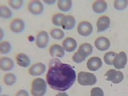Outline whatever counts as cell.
<instances>
[{
    "label": "cell",
    "mask_w": 128,
    "mask_h": 96,
    "mask_svg": "<svg viewBox=\"0 0 128 96\" xmlns=\"http://www.w3.org/2000/svg\"><path fill=\"white\" fill-rule=\"evenodd\" d=\"M90 96H104V93L101 88H94L90 91Z\"/></svg>",
    "instance_id": "4dcf8cb0"
},
{
    "label": "cell",
    "mask_w": 128,
    "mask_h": 96,
    "mask_svg": "<svg viewBox=\"0 0 128 96\" xmlns=\"http://www.w3.org/2000/svg\"><path fill=\"white\" fill-rule=\"evenodd\" d=\"M78 81L80 85L84 86H92L96 83L97 79L96 76L92 73L80 72L78 74Z\"/></svg>",
    "instance_id": "3957f363"
},
{
    "label": "cell",
    "mask_w": 128,
    "mask_h": 96,
    "mask_svg": "<svg viewBox=\"0 0 128 96\" xmlns=\"http://www.w3.org/2000/svg\"><path fill=\"white\" fill-rule=\"evenodd\" d=\"M12 15V12L8 7L2 5L0 7V16L4 18H9Z\"/></svg>",
    "instance_id": "603a6c76"
},
{
    "label": "cell",
    "mask_w": 128,
    "mask_h": 96,
    "mask_svg": "<svg viewBox=\"0 0 128 96\" xmlns=\"http://www.w3.org/2000/svg\"><path fill=\"white\" fill-rule=\"evenodd\" d=\"M11 45L8 41H4L0 43V51L3 54H6L8 53L11 50Z\"/></svg>",
    "instance_id": "4316f807"
},
{
    "label": "cell",
    "mask_w": 128,
    "mask_h": 96,
    "mask_svg": "<svg viewBox=\"0 0 128 96\" xmlns=\"http://www.w3.org/2000/svg\"><path fill=\"white\" fill-rule=\"evenodd\" d=\"M44 1L48 4H52L56 2V0H44Z\"/></svg>",
    "instance_id": "836d02e7"
},
{
    "label": "cell",
    "mask_w": 128,
    "mask_h": 96,
    "mask_svg": "<svg viewBox=\"0 0 128 96\" xmlns=\"http://www.w3.org/2000/svg\"><path fill=\"white\" fill-rule=\"evenodd\" d=\"M49 35L45 31L39 32L37 35L36 44L37 46L40 49L45 48L48 43Z\"/></svg>",
    "instance_id": "52a82bcc"
},
{
    "label": "cell",
    "mask_w": 128,
    "mask_h": 96,
    "mask_svg": "<svg viewBox=\"0 0 128 96\" xmlns=\"http://www.w3.org/2000/svg\"><path fill=\"white\" fill-rule=\"evenodd\" d=\"M4 81L7 86H12L16 82V77L13 74L8 73L4 76Z\"/></svg>",
    "instance_id": "7402d4cb"
},
{
    "label": "cell",
    "mask_w": 128,
    "mask_h": 96,
    "mask_svg": "<svg viewBox=\"0 0 128 96\" xmlns=\"http://www.w3.org/2000/svg\"><path fill=\"white\" fill-rule=\"evenodd\" d=\"M2 35V37H0V39H2V36H3V32H2V30L0 29V36Z\"/></svg>",
    "instance_id": "e575fe53"
},
{
    "label": "cell",
    "mask_w": 128,
    "mask_h": 96,
    "mask_svg": "<svg viewBox=\"0 0 128 96\" xmlns=\"http://www.w3.org/2000/svg\"><path fill=\"white\" fill-rule=\"evenodd\" d=\"M64 15V14L61 13H58L54 14L52 17V22L53 24L55 26H61V21Z\"/></svg>",
    "instance_id": "83f0119b"
},
{
    "label": "cell",
    "mask_w": 128,
    "mask_h": 96,
    "mask_svg": "<svg viewBox=\"0 0 128 96\" xmlns=\"http://www.w3.org/2000/svg\"><path fill=\"white\" fill-rule=\"evenodd\" d=\"M72 1L70 0H59L58 1V8L62 11L68 12L72 7Z\"/></svg>",
    "instance_id": "44dd1931"
},
{
    "label": "cell",
    "mask_w": 128,
    "mask_h": 96,
    "mask_svg": "<svg viewBox=\"0 0 128 96\" xmlns=\"http://www.w3.org/2000/svg\"><path fill=\"white\" fill-rule=\"evenodd\" d=\"M46 66L45 64L38 63L33 64L29 69V73L32 76H38L42 75L45 72Z\"/></svg>",
    "instance_id": "7c38bea8"
},
{
    "label": "cell",
    "mask_w": 128,
    "mask_h": 96,
    "mask_svg": "<svg viewBox=\"0 0 128 96\" xmlns=\"http://www.w3.org/2000/svg\"><path fill=\"white\" fill-rule=\"evenodd\" d=\"M92 46L89 43H85L80 45L78 52H79L84 57L86 58L92 52Z\"/></svg>",
    "instance_id": "ffe728a7"
},
{
    "label": "cell",
    "mask_w": 128,
    "mask_h": 96,
    "mask_svg": "<svg viewBox=\"0 0 128 96\" xmlns=\"http://www.w3.org/2000/svg\"><path fill=\"white\" fill-rule=\"evenodd\" d=\"M14 63L13 61L7 57H2L0 59V68L3 71L12 70L14 67Z\"/></svg>",
    "instance_id": "ac0fdd59"
},
{
    "label": "cell",
    "mask_w": 128,
    "mask_h": 96,
    "mask_svg": "<svg viewBox=\"0 0 128 96\" xmlns=\"http://www.w3.org/2000/svg\"><path fill=\"white\" fill-rule=\"evenodd\" d=\"M23 1L22 0H9L8 3L10 6L14 9H18L23 5Z\"/></svg>",
    "instance_id": "f1b7e54d"
},
{
    "label": "cell",
    "mask_w": 128,
    "mask_h": 96,
    "mask_svg": "<svg viewBox=\"0 0 128 96\" xmlns=\"http://www.w3.org/2000/svg\"><path fill=\"white\" fill-rule=\"evenodd\" d=\"M127 0H116L114 3V6L116 9L118 10H123L128 5Z\"/></svg>",
    "instance_id": "484cf974"
},
{
    "label": "cell",
    "mask_w": 128,
    "mask_h": 96,
    "mask_svg": "<svg viewBox=\"0 0 128 96\" xmlns=\"http://www.w3.org/2000/svg\"><path fill=\"white\" fill-rule=\"evenodd\" d=\"M24 21L20 18H14L10 23V27L12 32L19 33L24 29Z\"/></svg>",
    "instance_id": "5bb4252c"
},
{
    "label": "cell",
    "mask_w": 128,
    "mask_h": 96,
    "mask_svg": "<svg viewBox=\"0 0 128 96\" xmlns=\"http://www.w3.org/2000/svg\"><path fill=\"white\" fill-rule=\"evenodd\" d=\"M106 77V80L114 84L122 82L124 79V75L122 72L115 69H110L104 75Z\"/></svg>",
    "instance_id": "277c9868"
},
{
    "label": "cell",
    "mask_w": 128,
    "mask_h": 96,
    "mask_svg": "<svg viewBox=\"0 0 128 96\" xmlns=\"http://www.w3.org/2000/svg\"><path fill=\"white\" fill-rule=\"evenodd\" d=\"M46 79L52 89L64 92L73 85L76 74L70 65L63 64L58 58H54L49 62Z\"/></svg>",
    "instance_id": "6da1fadb"
},
{
    "label": "cell",
    "mask_w": 128,
    "mask_h": 96,
    "mask_svg": "<svg viewBox=\"0 0 128 96\" xmlns=\"http://www.w3.org/2000/svg\"><path fill=\"white\" fill-rule=\"evenodd\" d=\"M72 59L73 61L76 63L80 64L82 63L84 61H85L86 58L84 57L79 52L77 51L73 55L72 57Z\"/></svg>",
    "instance_id": "f546056e"
},
{
    "label": "cell",
    "mask_w": 128,
    "mask_h": 96,
    "mask_svg": "<svg viewBox=\"0 0 128 96\" xmlns=\"http://www.w3.org/2000/svg\"><path fill=\"white\" fill-rule=\"evenodd\" d=\"M16 60L20 66L26 68L28 67L30 63L29 57L24 53H19L16 57Z\"/></svg>",
    "instance_id": "e0dca14e"
},
{
    "label": "cell",
    "mask_w": 128,
    "mask_h": 96,
    "mask_svg": "<svg viewBox=\"0 0 128 96\" xmlns=\"http://www.w3.org/2000/svg\"><path fill=\"white\" fill-rule=\"evenodd\" d=\"M75 18L71 15H64L61 21V25L64 30H70L73 28L75 25Z\"/></svg>",
    "instance_id": "9c48e42d"
},
{
    "label": "cell",
    "mask_w": 128,
    "mask_h": 96,
    "mask_svg": "<svg viewBox=\"0 0 128 96\" xmlns=\"http://www.w3.org/2000/svg\"><path fill=\"white\" fill-rule=\"evenodd\" d=\"M77 30L82 36L87 37L90 35L93 30V27L90 22L86 21L80 22L78 26Z\"/></svg>",
    "instance_id": "8992f818"
},
{
    "label": "cell",
    "mask_w": 128,
    "mask_h": 96,
    "mask_svg": "<svg viewBox=\"0 0 128 96\" xmlns=\"http://www.w3.org/2000/svg\"><path fill=\"white\" fill-rule=\"evenodd\" d=\"M94 45L96 48L101 51H104L108 50L110 46L109 39L106 37H100L96 39Z\"/></svg>",
    "instance_id": "30bf717a"
},
{
    "label": "cell",
    "mask_w": 128,
    "mask_h": 96,
    "mask_svg": "<svg viewBox=\"0 0 128 96\" xmlns=\"http://www.w3.org/2000/svg\"><path fill=\"white\" fill-rule=\"evenodd\" d=\"M49 52L52 57L62 58L64 55V49L57 44L52 45L49 49Z\"/></svg>",
    "instance_id": "2e32d148"
},
{
    "label": "cell",
    "mask_w": 128,
    "mask_h": 96,
    "mask_svg": "<svg viewBox=\"0 0 128 96\" xmlns=\"http://www.w3.org/2000/svg\"><path fill=\"white\" fill-rule=\"evenodd\" d=\"M110 24V20L109 17L106 15L100 17L96 23L97 32H102L109 28Z\"/></svg>",
    "instance_id": "8fae6325"
},
{
    "label": "cell",
    "mask_w": 128,
    "mask_h": 96,
    "mask_svg": "<svg viewBox=\"0 0 128 96\" xmlns=\"http://www.w3.org/2000/svg\"><path fill=\"white\" fill-rule=\"evenodd\" d=\"M62 46L66 51L70 52L74 51L77 48V43L74 38L68 37L63 41Z\"/></svg>",
    "instance_id": "9a60e30c"
},
{
    "label": "cell",
    "mask_w": 128,
    "mask_h": 96,
    "mask_svg": "<svg viewBox=\"0 0 128 96\" xmlns=\"http://www.w3.org/2000/svg\"><path fill=\"white\" fill-rule=\"evenodd\" d=\"M28 10L33 14L38 15L42 12L44 6L40 1L33 0L29 2L28 4Z\"/></svg>",
    "instance_id": "ba28073f"
},
{
    "label": "cell",
    "mask_w": 128,
    "mask_h": 96,
    "mask_svg": "<svg viewBox=\"0 0 128 96\" xmlns=\"http://www.w3.org/2000/svg\"><path fill=\"white\" fill-rule=\"evenodd\" d=\"M0 96H8V95H1Z\"/></svg>",
    "instance_id": "d590c367"
},
{
    "label": "cell",
    "mask_w": 128,
    "mask_h": 96,
    "mask_svg": "<svg viewBox=\"0 0 128 96\" xmlns=\"http://www.w3.org/2000/svg\"><path fill=\"white\" fill-rule=\"evenodd\" d=\"M116 55V53L113 51H110L106 52L104 56V60L106 64L110 65H113V60Z\"/></svg>",
    "instance_id": "d4e9b609"
},
{
    "label": "cell",
    "mask_w": 128,
    "mask_h": 96,
    "mask_svg": "<svg viewBox=\"0 0 128 96\" xmlns=\"http://www.w3.org/2000/svg\"><path fill=\"white\" fill-rule=\"evenodd\" d=\"M16 96H29V95L26 90H20L16 93Z\"/></svg>",
    "instance_id": "1f68e13d"
},
{
    "label": "cell",
    "mask_w": 128,
    "mask_h": 96,
    "mask_svg": "<svg viewBox=\"0 0 128 96\" xmlns=\"http://www.w3.org/2000/svg\"><path fill=\"white\" fill-rule=\"evenodd\" d=\"M92 9L95 13H100L104 12L108 7V4L106 1L96 0L92 4Z\"/></svg>",
    "instance_id": "d6986e66"
},
{
    "label": "cell",
    "mask_w": 128,
    "mask_h": 96,
    "mask_svg": "<svg viewBox=\"0 0 128 96\" xmlns=\"http://www.w3.org/2000/svg\"><path fill=\"white\" fill-rule=\"evenodd\" d=\"M56 96H69L66 93H59Z\"/></svg>",
    "instance_id": "d6a6232c"
},
{
    "label": "cell",
    "mask_w": 128,
    "mask_h": 96,
    "mask_svg": "<svg viewBox=\"0 0 128 96\" xmlns=\"http://www.w3.org/2000/svg\"><path fill=\"white\" fill-rule=\"evenodd\" d=\"M47 90V84L40 78L35 79L32 83L31 93L33 96H44Z\"/></svg>",
    "instance_id": "7a4b0ae2"
},
{
    "label": "cell",
    "mask_w": 128,
    "mask_h": 96,
    "mask_svg": "<svg viewBox=\"0 0 128 96\" xmlns=\"http://www.w3.org/2000/svg\"><path fill=\"white\" fill-rule=\"evenodd\" d=\"M127 62V57L125 52L122 51L116 54L113 60V64L116 69H122L125 67Z\"/></svg>",
    "instance_id": "5b68a950"
},
{
    "label": "cell",
    "mask_w": 128,
    "mask_h": 96,
    "mask_svg": "<svg viewBox=\"0 0 128 96\" xmlns=\"http://www.w3.org/2000/svg\"><path fill=\"white\" fill-rule=\"evenodd\" d=\"M102 65V62L101 59L99 57L90 58L87 63L88 69L92 71H96L99 69Z\"/></svg>",
    "instance_id": "4fadbf2b"
},
{
    "label": "cell",
    "mask_w": 128,
    "mask_h": 96,
    "mask_svg": "<svg viewBox=\"0 0 128 96\" xmlns=\"http://www.w3.org/2000/svg\"><path fill=\"white\" fill-rule=\"evenodd\" d=\"M50 35L52 38L56 39H61L64 37V34L62 29L55 28L52 29L50 31Z\"/></svg>",
    "instance_id": "cb8c5ba5"
}]
</instances>
